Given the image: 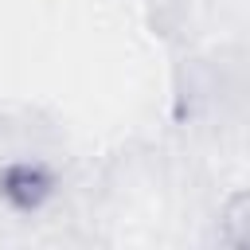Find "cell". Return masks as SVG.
<instances>
[{"mask_svg":"<svg viewBox=\"0 0 250 250\" xmlns=\"http://www.w3.org/2000/svg\"><path fill=\"white\" fill-rule=\"evenodd\" d=\"M8 176H12V180H20V188H4V191H8L12 199H20L23 207H31V203L47 191V180H43L35 168H27V164H23V168H12Z\"/></svg>","mask_w":250,"mask_h":250,"instance_id":"6da1fadb","label":"cell"}]
</instances>
